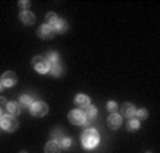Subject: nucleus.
I'll use <instances>...</instances> for the list:
<instances>
[{
	"instance_id": "obj_1",
	"label": "nucleus",
	"mask_w": 160,
	"mask_h": 153,
	"mask_svg": "<svg viewBox=\"0 0 160 153\" xmlns=\"http://www.w3.org/2000/svg\"><path fill=\"white\" fill-rule=\"evenodd\" d=\"M81 142L85 149H94L99 143V132L97 129H94V128H88V129H85L82 132Z\"/></svg>"
},
{
	"instance_id": "obj_2",
	"label": "nucleus",
	"mask_w": 160,
	"mask_h": 153,
	"mask_svg": "<svg viewBox=\"0 0 160 153\" xmlns=\"http://www.w3.org/2000/svg\"><path fill=\"white\" fill-rule=\"evenodd\" d=\"M0 126H2V129L6 130V132H14L18 128V120L16 119V116L7 114L0 118Z\"/></svg>"
},
{
	"instance_id": "obj_3",
	"label": "nucleus",
	"mask_w": 160,
	"mask_h": 153,
	"mask_svg": "<svg viewBox=\"0 0 160 153\" xmlns=\"http://www.w3.org/2000/svg\"><path fill=\"white\" fill-rule=\"evenodd\" d=\"M31 65H33V68L38 74H47V72H50V63L45 60V57H41V55H36L31 60Z\"/></svg>"
},
{
	"instance_id": "obj_4",
	"label": "nucleus",
	"mask_w": 160,
	"mask_h": 153,
	"mask_svg": "<svg viewBox=\"0 0 160 153\" xmlns=\"http://www.w3.org/2000/svg\"><path fill=\"white\" fill-rule=\"evenodd\" d=\"M30 114L33 115V116H37V118L45 116V115L48 114V105L42 101L33 102V105L30 106Z\"/></svg>"
},
{
	"instance_id": "obj_5",
	"label": "nucleus",
	"mask_w": 160,
	"mask_h": 153,
	"mask_svg": "<svg viewBox=\"0 0 160 153\" xmlns=\"http://www.w3.org/2000/svg\"><path fill=\"white\" fill-rule=\"evenodd\" d=\"M68 119L72 125H77V126H82L85 122H87V118H85V114L82 109H74L68 114Z\"/></svg>"
},
{
	"instance_id": "obj_6",
	"label": "nucleus",
	"mask_w": 160,
	"mask_h": 153,
	"mask_svg": "<svg viewBox=\"0 0 160 153\" xmlns=\"http://www.w3.org/2000/svg\"><path fill=\"white\" fill-rule=\"evenodd\" d=\"M37 36L41 40H52L55 37V31L51 26L42 24V26H40V27L37 28Z\"/></svg>"
},
{
	"instance_id": "obj_7",
	"label": "nucleus",
	"mask_w": 160,
	"mask_h": 153,
	"mask_svg": "<svg viewBox=\"0 0 160 153\" xmlns=\"http://www.w3.org/2000/svg\"><path fill=\"white\" fill-rule=\"evenodd\" d=\"M0 82L3 84L4 88H10V87H14L17 84V75H16L14 71H6L3 75H2V79Z\"/></svg>"
},
{
	"instance_id": "obj_8",
	"label": "nucleus",
	"mask_w": 160,
	"mask_h": 153,
	"mask_svg": "<svg viewBox=\"0 0 160 153\" xmlns=\"http://www.w3.org/2000/svg\"><path fill=\"white\" fill-rule=\"evenodd\" d=\"M106 123H108V126L111 129L116 130L122 126V116L119 114H116V112L115 114H111L108 116V119H106Z\"/></svg>"
},
{
	"instance_id": "obj_9",
	"label": "nucleus",
	"mask_w": 160,
	"mask_h": 153,
	"mask_svg": "<svg viewBox=\"0 0 160 153\" xmlns=\"http://www.w3.org/2000/svg\"><path fill=\"white\" fill-rule=\"evenodd\" d=\"M74 104H75L77 108L85 109L87 106L91 105V99H89V96L85 95V94H78V95L75 96V99H74Z\"/></svg>"
},
{
	"instance_id": "obj_10",
	"label": "nucleus",
	"mask_w": 160,
	"mask_h": 153,
	"mask_svg": "<svg viewBox=\"0 0 160 153\" xmlns=\"http://www.w3.org/2000/svg\"><path fill=\"white\" fill-rule=\"evenodd\" d=\"M136 114V108L133 104H129V102H125L123 105L121 106V116H125V118H129V119H132L133 116H135Z\"/></svg>"
},
{
	"instance_id": "obj_11",
	"label": "nucleus",
	"mask_w": 160,
	"mask_h": 153,
	"mask_svg": "<svg viewBox=\"0 0 160 153\" xmlns=\"http://www.w3.org/2000/svg\"><path fill=\"white\" fill-rule=\"evenodd\" d=\"M20 20L23 21V23L26 24V26H33L34 23H36V20H37V17H36V14L34 13H31V12H28V10H23V12L20 13Z\"/></svg>"
},
{
	"instance_id": "obj_12",
	"label": "nucleus",
	"mask_w": 160,
	"mask_h": 153,
	"mask_svg": "<svg viewBox=\"0 0 160 153\" xmlns=\"http://www.w3.org/2000/svg\"><path fill=\"white\" fill-rule=\"evenodd\" d=\"M50 74H51L52 77H61V75L64 74V67L61 65L60 61L50 64Z\"/></svg>"
},
{
	"instance_id": "obj_13",
	"label": "nucleus",
	"mask_w": 160,
	"mask_h": 153,
	"mask_svg": "<svg viewBox=\"0 0 160 153\" xmlns=\"http://www.w3.org/2000/svg\"><path fill=\"white\" fill-rule=\"evenodd\" d=\"M44 153H61V146L58 142H47V145L44 146Z\"/></svg>"
},
{
	"instance_id": "obj_14",
	"label": "nucleus",
	"mask_w": 160,
	"mask_h": 153,
	"mask_svg": "<svg viewBox=\"0 0 160 153\" xmlns=\"http://www.w3.org/2000/svg\"><path fill=\"white\" fill-rule=\"evenodd\" d=\"M6 109H7V112H9L10 115H13V116H16V115L21 114V108H20V105H18V102H16V101L7 102Z\"/></svg>"
},
{
	"instance_id": "obj_15",
	"label": "nucleus",
	"mask_w": 160,
	"mask_h": 153,
	"mask_svg": "<svg viewBox=\"0 0 160 153\" xmlns=\"http://www.w3.org/2000/svg\"><path fill=\"white\" fill-rule=\"evenodd\" d=\"M33 102H34V99L30 95H21L20 99H18V105H20V108L30 109V106L33 105Z\"/></svg>"
},
{
	"instance_id": "obj_16",
	"label": "nucleus",
	"mask_w": 160,
	"mask_h": 153,
	"mask_svg": "<svg viewBox=\"0 0 160 153\" xmlns=\"http://www.w3.org/2000/svg\"><path fill=\"white\" fill-rule=\"evenodd\" d=\"M54 31H55V34H64L67 30H68V23H67L65 20H62V18H58V21H57V24H55L54 27Z\"/></svg>"
},
{
	"instance_id": "obj_17",
	"label": "nucleus",
	"mask_w": 160,
	"mask_h": 153,
	"mask_svg": "<svg viewBox=\"0 0 160 153\" xmlns=\"http://www.w3.org/2000/svg\"><path fill=\"white\" fill-rule=\"evenodd\" d=\"M84 114H85V118H87V120H92V119H95V118H97L98 109L95 108L94 105H89V106H87V108H85Z\"/></svg>"
},
{
	"instance_id": "obj_18",
	"label": "nucleus",
	"mask_w": 160,
	"mask_h": 153,
	"mask_svg": "<svg viewBox=\"0 0 160 153\" xmlns=\"http://www.w3.org/2000/svg\"><path fill=\"white\" fill-rule=\"evenodd\" d=\"M65 136H64V129L62 128H54V129L51 130V139L54 142H60L61 139H64Z\"/></svg>"
},
{
	"instance_id": "obj_19",
	"label": "nucleus",
	"mask_w": 160,
	"mask_h": 153,
	"mask_svg": "<svg viewBox=\"0 0 160 153\" xmlns=\"http://www.w3.org/2000/svg\"><path fill=\"white\" fill-rule=\"evenodd\" d=\"M45 21H47L45 24H48V26L54 27L55 24H57V21H58V16L55 14L54 12H50V13H47V16H45Z\"/></svg>"
},
{
	"instance_id": "obj_20",
	"label": "nucleus",
	"mask_w": 160,
	"mask_h": 153,
	"mask_svg": "<svg viewBox=\"0 0 160 153\" xmlns=\"http://www.w3.org/2000/svg\"><path fill=\"white\" fill-rule=\"evenodd\" d=\"M139 128H140V120L129 119V122H128V130H129V132H135V130H138Z\"/></svg>"
},
{
	"instance_id": "obj_21",
	"label": "nucleus",
	"mask_w": 160,
	"mask_h": 153,
	"mask_svg": "<svg viewBox=\"0 0 160 153\" xmlns=\"http://www.w3.org/2000/svg\"><path fill=\"white\" fill-rule=\"evenodd\" d=\"M45 60L48 61L50 64L57 63V61H60V55H58L55 51H48V53H47V57H45Z\"/></svg>"
},
{
	"instance_id": "obj_22",
	"label": "nucleus",
	"mask_w": 160,
	"mask_h": 153,
	"mask_svg": "<svg viewBox=\"0 0 160 153\" xmlns=\"http://www.w3.org/2000/svg\"><path fill=\"white\" fill-rule=\"evenodd\" d=\"M148 115H149V112L146 111L145 108H140V109H138V111H136L135 116L138 118V120H145V119H148Z\"/></svg>"
},
{
	"instance_id": "obj_23",
	"label": "nucleus",
	"mask_w": 160,
	"mask_h": 153,
	"mask_svg": "<svg viewBox=\"0 0 160 153\" xmlns=\"http://www.w3.org/2000/svg\"><path fill=\"white\" fill-rule=\"evenodd\" d=\"M58 143H60L61 149H70V146L72 145V139L71 138H64V139H61Z\"/></svg>"
},
{
	"instance_id": "obj_24",
	"label": "nucleus",
	"mask_w": 160,
	"mask_h": 153,
	"mask_svg": "<svg viewBox=\"0 0 160 153\" xmlns=\"http://www.w3.org/2000/svg\"><path fill=\"white\" fill-rule=\"evenodd\" d=\"M106 108H108V111L111 112V114H115V112L118 111V104H116L115 101H109L108 104H106Z\"/></svg>"
},
{
	"instance_id": "obj_25",
	"label": "nucleus",
	"mask_w": 160,
	"mask_h": 153,
	"mask_svg": "<svg viewBox=\"0 0 160 153\" xmlns=\"http://www.w3.org/2000/svg\"><path fill=\"white\" fill-rule=\"evenodd\" d=\"M30 2H28V0H26V2H23V0H20V2H18V6L21 7V9L23 10H27L28 7H30Z\"/></svg>"
},
{
	"instance_id": "obj_26",
	"label": "nucleus",
	"mask_w": 160,
	"mask_h": 153,
	"mask_svg": "<svg viewBox=\"0 0 160 153\" xmlns=\"http://www.w3.org/2000/svg\"><path fill=\"white\" fill-rule=\"evenodd\" d=\"M7 99L4 98V96H0V108H6L7 106Z\"/></svg>"
},
{
	"instance_id": "obj_27",
	"label": "nucleus",
	"mask_w": 160,
	"mask_h": 153,
	"mask_svg": "<svg viewBox=\"0 0 160 153\" xmlns=\"http://www.w3.org/2000/svg\"><path fill=\"white\" fill-rule=\"evenodd\" d=\"M3 88H4V87H3V84H2V82H0V92H2V91H3Z\"/></svg>"
},
{
	"instance_id": "obj_28",
	"label": "nucleus",
	"mask_w": 160,
	"mask_h": 153,
	"mask_svg": "<svg viewBox=\"0 0 160 153\" xmlns=\"http://www.w3.org/2000/svg\"><path fill=\"white\" fill-rule=\"evenodd\" d=\"M3 116V111H2V108H0V118Z\"/></svg>"
},
{
	"instance_id": "obj_29",
	"label": "nucleus",
	"mask_w": 160,
	"mask_h": 153,
	"mask_svg": "<svg viewBox=\"0 0 160 153\" xmlns=\"http://www.w3.org/2000/svg\"><path fill=\"white\" fill-rule=\"evenodd\" d=\"M20 153H27V152H20Z\"/></svg>"
},
{
	"instance_id": "obj_30",
	"label": "nucleus",
	"mask_w": 160,
	"mask_h": 153,
	"mask_svg": "<svg viewBox=\"0 0 160 153\" xmlns=\"http://www.w3.org/2000/svg\"><path fill=\"white\" fill-rule=\"evenodd\" d=\"M148 153H152V152H148Z\"/></svg>"
}]
</instances>
